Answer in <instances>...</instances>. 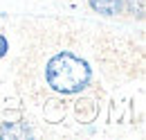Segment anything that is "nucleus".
Segmentation results:
<instances>
[{
    "instance_id": "nucleus-4",
    "label": "nucleus",
    "mask_w": 146,
    "mask_h": 140,
    "mask_svg": "<svg viewBox=\"0 0 146 140\" xmlns=\"http://www.w3.org/2000/svg\"><path fill=\"white\" fill-rule=\"evenodd\" d=\"M7 52H9V41H7L5 34H0V59H5Z\"/></svg>"
},
{
    "instance_id": "nucleus-2",
    "label": "nucleus",
    "mask_w": 146,
    "mask_h": 140,
    "mask_svg": "<svg viewBox=\"0 0 146 140\" xmlns=\"http://www.w3.org/2000/svg\"><path fill=\"white\" fill-rule=\"evenodd\" d=\"M34 131L27 127V122H2L0 127V138L2 140H23V138H32Z\"/></svg>"
},
{
    "instance_id": "nucleus-3",
    "label": "nucleus",
    "mask_w": 146,
    "mask_h": 140,
    "mask_svg": "<svg viewBox=\"0 0 146 140\" xmlns=\"http://www.w3.org/2000/svg\"><path fill=\"white\" fill-rule=\"evenodd\" d=\"M92 11L101 14V16H117L124 11L126 0H88Z\"/></svg>"
},
{
    "instance_id": "nucleus-1",
    "label": "nucleus",
    "mask_w": 146,
    "mask_h": 140,
    "mask_svg": "<svg viewBox=\"0 0 146 140\" xmlns=\"http://www.w3.org/2000/svg\"><path fill=\"white\" fill-rule=\"evenodd\" d=\"M45 81L58 95H79L90 86L92 68L83 57L70 50H61L45 63Z\"/></svg>"
}]
</instances>
